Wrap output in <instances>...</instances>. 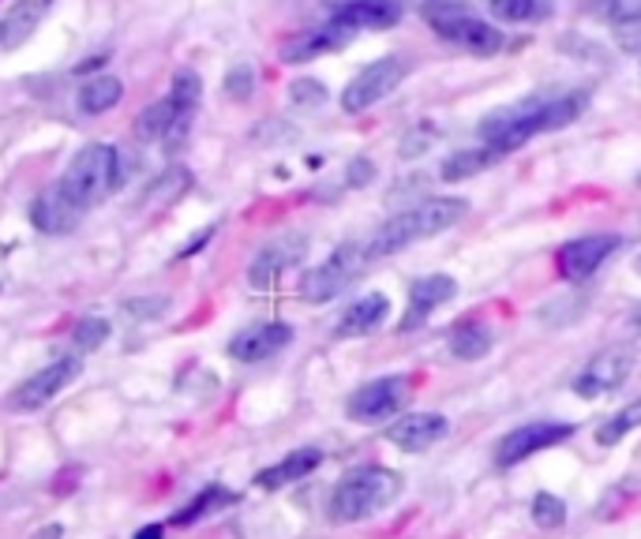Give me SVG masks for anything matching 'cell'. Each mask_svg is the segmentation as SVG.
Here are the masks:
<instances>
[{
  "instance_id": "obj_1",
  "label": "cell",
  "mask_w": 641,
  "mask_h": 539,
  "mask_svg": "<svg viewBox=\"0 0 641 539\" xmlns=\"http://www.w3.org/2000/svg\"><path fill=\"white\" fill-rule=\"evenodd\" d=\"M466 210H469L466 199H451V196L424 199V202H417V206L402 210V214H394L383 229L371 236V243H368L371 263L394 255V251L409 248V243H417V240H428V236H435V233H446L451 225H458L461 217H466Z\"/></svg>"
},
{
  "instance_id": "obj_2",
  "label": "cell",
  "mask_w": 641,
  "mask_h": 539,
  "mask_svg": "<svg viewBox=\"0 0 641 539\" xmlns=\"http://www.w3.org/2000/svg\"><path fill=\"white\" fill-rule=\"evenodd\" d=\"M402 494V476L383 465H368L357 468L334 487L331 502H326V517L334 525H357V521H368L375 513H383L386 505Z\"/></svg>"
},
{
  "instance_id": "obj_3",
  "label": "cell",
  "mask_w": 641,
  "mask_h": 539,
  "mask_svg": "<svg viewBox=\"0 0 641 539\" xmlns=\"http://www.w3.org/2000/svg\"><path fill=\"white\" fill-rule=\"evenodd\" d=\"M121 154L109 142H87V147L75 150V158L67 162L61 184L75 196L83 210L98 206L116 191L121 184Z\"/></svg>"
},
{
  "instance_id": "obj_4",
  "label": "cell",
  "mask_w": 641,
  "mask_h": 539,
  "mask_svg": "<svg viewBox=\"0 0 641 539\" xmlns=\"http://www.w3.org/2000/svg\"><path fill=\"white\" fill-rule=\"evenodd\" d=\"M424 20L432 23V30L439 38L454 41V46H461L466 53L492 57L503 49V34L495 30L492 23L480 20V15L472 12L469 4H461V0H428Z\"/></svg>"
},
{
  "instance_id": "obj_5",
  "label": "cell",
  "mask_w": 641,
  "mask_h": 539,
  "mask_svg": "<svg viewBox=\"0 0 641 539\" xmlns=\"http://www.w3.org/2000/svg\"><path fill=\"white\" fill-rule=\"evenodd\" d=\"M371 263L368 243H342L326 263H319L316 270L300 277V297L308 303H326L334 297H342Z\"/></svg>"
},
{
  "instance_id": "obj_6",
  "label": "cell",
  "mask_w": 641,
  "mask_h": 539,
  "mask_svg": "<svg viewBox=\"0 0 641 539\" xmlns=\"http://www.w3.org/2000/svg\"><path fill=\"white\" fill-rule=\"evenodd\" d=\"M412 398V378L409 375H386L375 383L360 386L349 398V419L353 424H383V419L402 416V409Z\"/></svg>"
},
{
  "instance_id": "obj_7",
  "label": "cell",
  "mask_w": 641,
  "mask_h": 539,
  "mask_svg": "<svg viewBox=\"0 0 641 539\" xmlns=\"http://www.w3.org/2000/svg\"><path fill=\"white\" fill-rule=\"evenodd\" d=\"M409 75V64L402 57H383V61L368 64L365 72L353 75V83L342 90V109L345 113H365L375 101H383L391 90H398V83Z\"/></svg>"
},
{
  "instance_id": "obj_8",
  "label": "cell",
  "mask_w": 641,
  "mask_h": 539,
  "mask_svg": "<svg viewBox=\"0 0 641 539\" xmlns=\"http://www.w3.org/2000/svg\"><path fill=\"white\" fill-rule=\"evenodd\" d=\"M570 435H574V424H559V419H533V424H521L518 431H510L500 442V450H495V465L514 468L540 450H552V446L567 442Z\"/></svg>"
},
{
  "instance_id": "obj_9",
  "label": "cell",
  "mask_w": 641,
  "mask_h": 539,
  "mask_svg": "<svg viewBox=\"0 0 641 539\" xmlns=\"http://www.w3.org/2000/svg\"><path fill=\"white\" fill-rule=\"evenodd\" d=\"M533 135H540L537 101H529V105H514V109H500V113L484 116V124H480V139H484L500 158L518 147H526Z\"/></svg>"
},
{
  "instance_id": "obj_10",
  "label": "cell",
  "mask_w": 641,
  "mask_h": 539,
  "mask_svg": "<svg viewBox=\"0 0 641 539\" xmlns=\"http://www.w3.org/2000/svg\"><path fill=\"white\" fill-rule=\"evenodd\" d=\"M79 371H83V360L79 356L53 360V364H46V367L38 371V375H30L27 383L15 386V393L8 398V404H12V409H20V412L41 409V404H49L61 390H67V386L79 378Z\"/></svg>"
},
{
  "instance_id": "obj_11",
  "label": "cell",
  "mask_w": 641,
  "mask_h": 539,
  "mask_svg": "<svg viewBox=\"0 0 641 539\" xmlns=\"http://www.w3.org/2000/svg\"><path fill=\"white\" fill-rule=\"evenodd\" d=\"M630 371H634V352L630 349H604L578 371V378H574V393L585 398V401L604 398V393L619 390V386L627 383Z\"/></svg>"
},
{
  "instance_id": "obj_12",
  "label": "cell",
  "mask_w": 641,
  "mask_h": 539,
  "mask_svg": "<svg viewBox=\"0 0 641 539\" xmlns=\"http://www.w3.org/2000/svg\"><path fill=\"white\" fill-rule=\"evenodd\" d=\"M83 214H87V210L75 202V196L64 188L61 180L49 184V188H41L30 202V225L46 236L75 233L79 229V222H83Z\"/></svg>"
},
{
  "instance_id": "obj_13",
  "label": "cell",
  "mask_w": 641,
  "mask_h": 539,
  "mask_svg": "<svg viewBox=\"0 0 641 539\" xmlns=\"http://www.w3.org/2000/svg\"><path fill=\"white\" fill-rule=\"evenodd\" d=\"M619 248H622V236H607V233L581 236V240L563 243L559 255H555V266H559V274L567 281H589Z\"/></svg>"
},
{
  "instance_id": "obj_14",
  "label": "cell",
  "mask_w": 641,
  "mask_h": 539,
  "mask_svg": "<svg viewBox=\"0 0 641 539\" xmlns=\"http://www.w3.org/2000/svg\"><path fill=\"white\" fill-rule=\"evenodd\" d=\"M304 255H308V240H304V236H282V240L267 243L248 266L251 289H270V285H278V277H285L293 266H300Z\"/></svg>"
},
{
  "instance_id": "obj_15",
  "label": "cell",
  "mask_w": 641,
  "mask_h": 539,
  "mask_svg": "<svg viewBox=\"0 0 641 539\" xmlns=\"http://www.w3.org/2000/svg\"><path fill=\"white\" fill-rule=\"evenodd\" d=\"M289 341H293V330L285 323H256L233 337L230 356L241 360V364H263V360L278 356Z\"/></svg>"
},
{
  "instance_id": "obj_16",
  "label": "cell",
  "mask_w": 641,
  "mask_h": 539,
  "mask_svg": "<svg viewBox=\"0 0 641 539\" xmlns=\"http://www.w3.org/2000/svg\"><path fill=\"white\" fill-rule=\"evenodd\" d=\"M353 38H357V30L334 20V23H326V27L304 30V34H297V38L285 41V46H282V61L285 64L316 61V57H323V53H337V49H345Z\"/></svg>"
},
{
  "instance_id": "obj_17",
  "label": "cell",
  "mask_w": 641,
  "mask_h": 539,
  "mask_svg": "<svg viewBox=\"0 0 641 539\" xmlns=\"http://www.w3.org/2000/svg\"><path fill=\"white\" fill-rule=\"evenodd\" d=\"M446 431L451 427H446V416H439V412H409V416L394 419L386 427V438L394 446H402V450L420 453V450H432L435 442H443Z\"/></svg>"
},
{
  "instance_id": "obj_18",
  "label": "cell",
  "mask_w": 641,
  "mask_h": 539,
  "mask_svg": "<svg viewBox=\"0 0 641 539\" xmlns=\"http://www.w3.org/2000/svg\"><path fill=\"white\" fill-rule=\"evenodd\" d=\"M454 292H458V281L446 274H428V277H417L409 289V315L402 318V330H417L424 318H432V311H439L443 303L454 300Z\"/></svg>"
},
{
  "instance_id": "obj_19",
  "label": "cell",
  "mask_w": 641,
  "mask_h": 539,
  "mask_svg": "<svg viewBox=\"0 0 641 539\" xmlns=\"http://www.w3.org/2000/svg\"><path fill=\"white\" fill-rule=\"evenodd\" d=\"M402 0H345V4H337L334 20L353 30H391L402 23Z\"/></svg>"
},
{
  "instance_id": "obj_20",
  "label": "cell",
  "mask_w": 641,
  "mask_h": 539,
  "mask_svg": "<svg viewBox=\"0 0 641 539\" xmlns=\"http://www.w3.org/2000/svg\"><path fill=\"white\" fill-rule=\"evenodd\" d=\"M49 8H53V0H15L4 20H0V49L12 53V49L27 46L34 30L41 27V20L49 15Z\"/></svg>"
},
{
  "instance_id": "obj_21",
  "label": "cell",
  "mask_w": 641,
  "mask_h": 539,
  "mask_svg": "<svg viewBox=\"0 0 641 539\" xmlns=\"http://www.w3.org/2000/svg\"><path fill=\"white\" fill-rule=\"evenodd\" d=\"M386 315H391V300H386L383 292H371V297L353 300L349 308L342 311V318L334 323V334L337 337H365L371 330H379V326L386 323Z\"/></svg>"
},
{
  "instance_id": "obj_22",
  "label": "cell",
  "mask_w": 641,
  "mask_h": 539,
  "mask_svg": "<svg viewBox=\"0 0 641 539\" xmlns=\"http://www.w3.org/2000/svg\"><path fill=\"white\" fill-rule=\"evenodd\" d=\"M319 465H323V453H319L316 446H304V450H293L289 457H282L278 465L259 472L256 484L263 487V491H282V487L297 484V479H308Z\"/></svg>"
},
{
  "instance_id": "obj_23",
  "label": "cell",
  "mask_w": 641,
  "mask_h": 539,
  "mask_svg": "<svg viewBox=\"0 0 641 539\" xmlns=\"http://www.w3.org/2000/svg\"><path fill=\"white\" fill-rule=\"evenodd\" d=\"M188 131V124L176 116V105H173V98H162V101H155L150 109H143L139 113V121H135V135L139 139H147V142H155V139H181V135Z\"/></svg>"
},
{
  "instance_id": "obj_24",
  "label": "cell",
  "mask_w": 641,
  "mask_h": 539,
  "mask_svg": "<svg viewBox=\"0 0 641 539\" xmlns=\"http://www.w3.org/2000/svg\"><path fill=\"white\" fill-rule=\"evenodd\" d=\"M589 105V95H559V98H540L537 101V116H540V131H559L567 124L578 121Z\"/></svg>"
},
{
  "instance_id": "obj_25",
  "label": "cell",
  "mask_w": 641,
  "mask_h": 539,
  "mask_svg": "<svg viewBox=\"0 0 641 539\" xmlns=\"http://www.w3.org/2000/svg\"><path fill=\"white\" fill-rule=\"evenodd\" d=\"M124 98V83L116 79V75H95V79L83 83L79 90V109L87 116H101L109 113V109H116Z\"/></svg>"
},
{
  "instance_id": "obj_26",
  "label": "cell",
  "mask_w": 641,
  "mask_h": 539,
  "mask_svg": "<svg viewBox=\"0 0 641 539\" xmlns=\"http://www.w3.org/2000/svg\"><path fill=\"white\" fill-rule=\"evenodd\" d=\"M500 162V154H495L492 147H477V150H458V154H451L439 168V176H443L446 184H458V180H469V176L484 173V168H492Z\"/></svg>"
},
{
  "instance_id": "obj_27",
  "label": "cell",
  "mask_w": 641,
  "mask_h": 539,
  "mask_svg": "<svg viewBox=\"0 0 641 539\" xmlns=\"http://www.w3.org/2000/svg\"><path fill=\"white\" fill-rule=\"evenodd\" d=\"M233 502H236V494L230 491V487L210 484V487H202V491L188 505H184L181 513H173V525L176 528H188V525H196V521L210 517L214 510H222V505H233Z\"/></svg>"
},
{
  "instance_id": "obj_28",
  "label": "cell",
  "mask_w": 641,
  "mask_h": 539,
  "mask_svg": "<svg viewBox=\"0 0 641 539\" xmlns=\"http://www.w3.org/2000/svg\"><path fill=\"white\" fill-rule=\"evenodd\" d=\"M492 341H495V337H492V330H488L484 323L454 326V334H451V356L472 364V360H480L488 349H492Z\"/></svg>"
},
{
  "instance_id": "obj_29",
  "label": "cell",
  "mask_w": 641,
  "mask_h": 539,
  "mask_svg": "<svg viewBox=\"0 0 641 539\" xmlns=\"http://www.w3.org/2000/svg\"><path fill=\"white\" fill-rule=\"evenodd\" d=\"M488 12L500 23H540L552 15L547 0H488Z\"/></svg>"
},
{
  "instance_id": "obj_30",
  "label": "cell",
  "mask_w": 641,
  "mask_h": 539,
  "mask_svg": "<svg viewBox=\"0 0 641 539\" xmlns=\"http://www.w3.org/2000/svg\"><path fill=\"white\" fill-rule=\"evenodd\" d=\"M188 184H192L188 168H165V173L147 188V196H143V206H169V202L181 199L184 191H188Z\"/></svg>"
},
{
  "instance_id": "obj_31",
  "label": "cell",
  "mask_w": 641,
  "mask_h": 539,
  "mask_svg": "<svg viewBox=\"0 0 641 539\" xmlns=\"http://www.w3.org/2000/svg\"><path fill=\"white\" fill-rule=\"evenodd\" d=\"M199 95H202V83H199V75L192 72V67H184V72L173 75V90H169V98H173L176 116H181L184 124H192V116H196Z\"/></svg>"
},
{
  "instance_id": "obj_32",
  "label": "cell",
  "mask_w": 641,
  "mask_h": 539,
  "mask_svg": "<svg viewBox=\"0 0 641 539\" xmlns=\"http://www.w3.org/2000/svg\"><path fill=\"white\" fill-rule=\"evenodd\" d=\"M585 12L615 30L622 23L641 20V0H585Z\"/></svg>"
},
{
  "instance_id": "obj_33",
  "label": "cell",
  "mask_w": 641,
  "mask_h": 539,
  "mask_svg": "<svg viewBox=\"0 0 641 539\" xmlns=\"http://www.w3.org/2000/svg\"><path fill=\"white\" fill-rule=\"evenodd\" d=\"M641 427V401H634V404H627V409H619L615 412L607 424H601L596 427V442L601 446H615V442H622L630 431H638Z\"/></svg>"
},
{
  "instance_id": "obj_34",
  "label": "cell",
  "mask_w": 641,
  "mask_h": 539,
  "mask_svg": "<svg viewBox=\"0 0 641 539\" xmlns=\"http://www.w3.org/2000/svg\"><path fill=\"white\" fill-rule=\"evenodd\" d=\"M533 521L540 528H559L563 521H567V502H563L559 494L540 491L533 499Z\"/></svg>"
},
{
  "instance_id": "obj_35",
  "label": "cell",
  "mask_w": 641,
  "mask_h": 539,
  "mask_svg": "<svg viewBox=\"0 0 641 539\" xmlns=\"http://www.w3.org/2000/svg\"><path fill=\"white\" fill-rule=\"evenodd\" d=\"M225 95L233 101H248L256 95V72H251V64H236L230 67V75H225Z\"/></svg>"
},
{
  "instance_id": "obj_36",
  "label": "cell",
  "mask_w": 641,
  "mask_h": 539,
  "mask_svg": "<svg viewBox=\"0 0 641 539\" xmlns=\"http://www.w3.org/2000/svg\"><path fill=\"white\" fill-rule=\"evenodd\" d=\"M75 344H79L83 352H95L101 341L109 337V323L106 318H83L79 326H75Z\"/></svg>"
},
{
  "instance_id": "obj_37",
  "label": "cell",
  "mask_w": 641,
  "mask_h": 539,
  "mask_svg": "<svg viewBox=\"0 0 641 539\" xmlns=\"http://www.w3.org/2000/svg\"><path fill=\"white\" fill-rule=\"evenodd\" d=\"M289 98L297 101V105H323V101H326V87L319 79H297L289 87Z\"/></svg>"
},
{
  "instance_id": "obj_38",
  "label": "cell",
  "mask_w": 641,
  "mask_h": 539,
  "mask_svg": "<svg viewBox=\"0 0 641 539\" xmlns=\"http://www.w3.org/2000/svg\"><path fill=\"white\" fill-rule=\"evenodd\" d=\"M615 41H619V49H627V53H641V20L634 23H622V27H615Z\"/></svg>"
},
{
  "instance_id": "obj_39",
  "label": "cell",
  "mask_w": 641,
  "mask_h": 539,
  "mask_svg": "<svg viewBox=\"0 0 641 539\" xmlns=\"http://www.w3.org/2000/svg\"><path fill=\"white\" fill-rule=\"evenodd\" d=\"M371 176H375V165L365 162V158L349 165V184H353V188H365V184L371 180Z\"/></svg>"
},
{
  "instance_id": "obj_40",
  "label": "cell",
  "mask_w": 641,
  "mask_h": 539,
  "mask_svg": "<svg viewBox=\"0 0 641 539\" xmlns=\"http://www.w3.org/2000/svg\"><path fill=\"white\" fill-rule=\"evenodd\" d=\"M210 236H214V225H210V229H199L196 236H192V240H188V243H184V248H181V251H176V255H181V259H188V255H196V251L202 248V243H207V240H210Z\"/></svg>"
},
{
  "instance_id": "obj_41",
  "label": "cell",
  "mask_w": 641,
  "mask_h": 539,
  "mask_svg": "<svg viewBox=\"0 0 641 539\" xmlns=\"http://www.w3.org/2000/svg\"><path fill=\"white\" fill-rule=\"evenodd\" d=\"M162 532H165L162 525H147V528H139V532H135V539H162Z\"/></svg>"
},
{
  "instance_id": "obj_42",
  "label": "cell",
  "mask_w": 641,
  "mask_h": 539,
  "mask_svg": "<svg viewBox=\"0 0 641 539\" xmlns=\"http://www.w3.org/2000/svg\"><path fill=\"white\" fill-rule=\"evenodd\" d=\"M61 536H64V528H61V525H49V528H41V532L34 536V539H61Z\"/></svg>"
},
{
  "instance_id": "obj_43",
  "label": "cell",
  "mask_w": 641,
  "mask_h": 539,
  "mask_svg": "<svg viewBox=\"0 0 641 539\" xmlns=\"http://www.w3.org/2000/svg\"><path fill=\"white\" fill-rule=\"evenodd\" d=\"M627 323H630V330H634V334L641 337V303H638L634 311H630V318H627Z\"/></svg>"
},
{
  "instance_id": "obj_44",
  "label": "cell",
  "mask_w": 641,
  "mask_h": 539,
  "mask_svg": "<svg viewBox=\"0 0 641 539\" xmlns=\"http://www.w3.org/2000/svg\"><path fill=\"white\" fill-rule=\"evenodd\" d=\"M638 274H641V255H638Z\"/></svg>"
}]
</instances>
